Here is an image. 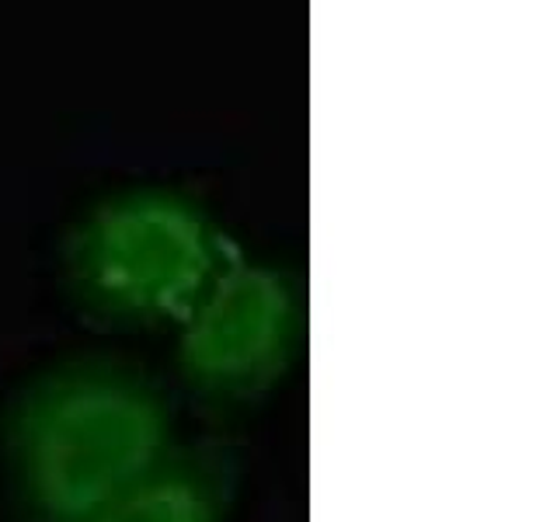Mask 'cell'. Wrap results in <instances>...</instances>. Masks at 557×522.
Here are the masks:
<instances>
[{
	"label": "cell",
	"instance_id": "cell-1",
	"mask_svg": "<svg viewBox=\"0 0 557 522\" xmlns=\"http://www.w3.org/2000/svg\"><path fill=\"white\" fill-rule=\"evenodd\" d=\"M174 397L144 365L70 356L0 414V481L14 522H95L178 446Z\"/></svg>",
	"mask_w": 557,
	"mask_h": 522
},
{
	"label": "cell",
	"instance_id": "cell-2",
	"mask_svg": "<svg viewBox=\"0 0 557 522\" xmlns=\"http://www.w3.org/2000/svg\"><path fill=\"white\" fill-rule=\"evenodd\" d=\"M240 251L202 199L126 185L95 199L60 244V286L81 324L104 335L178 327Z\"/></svg>",
	"mask_w": 557,
	"mask_h": 522
},
{
	"label": "cell",
	"instance_id": "cell-3",
	"mask_svg": "<svg viewBox=\"0 0 557 522\" xmlns=\"http://www.w3.org/2000/svg\"><path fill=\"white\" fill-rule=\"evenodd\" d=\"M304 289L275 261L237 254L174 327V370L206 414H240L283 383L304 348Z\"/></svg>",
	"mask_w": 557,
	"mask_h": 522
},
{
	"label": "cell",
	"instance_id": "cell-4",
	"mask_svg": "<svg viewBox=\"0 0 557 522\" xmlns=\"http://www.w3.org/2000/svg\"><path fill=\"white\" fill-rule=\"evenodd\" d=\"M240 452L223 439L178 443L95 522H231Z\"/></svg>",
	"mask_w": 557,
	"mask_h": 522
}]
</instances>
